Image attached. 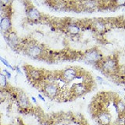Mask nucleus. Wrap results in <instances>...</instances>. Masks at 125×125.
Here are the masks:
<instances>
[{"label":"nucleus","mask_w":125,"mask_h":125,"mask_svg":"<svg viewBox=\"0 0 125 125\" xmlns=\"http://www.w3.org/2000/svg\"><path fill=\"white\" fill-rule=\"evenodd\" d=\"M27 18L31 20V21H37L41 19V13L36 8L30 7L28 10H27Z\"/></svg>","instance_id":"7"},{"label":"nucleus","mask_w":125,"mask_h":125,"mask_svg":"<svg viewBox=\"0 0 125 125\" xmlns=\"http://www.w3.org/2000/svg\"><path fill=\"white\" fill-rule=\"evenodd\" d=\"M116 109L119 114H125V102L120 99H116Z\"/></svg>","instance_id":"12"},{"label":"nucleus","mask_w":125,"mask_h":125,"mask_svg":"<svg viewBox=\"0 0 125 125\" xmlns=\"http://www.w3.org/2000/svg\"><path fill=\"white\" fill-rule=\"evenodd\" d=\"M116 6H125V0H113Z\"/></svg>","instance_id":"16"},{"label":"nucleus","mask_w":125,"mask_h":125,"mask_svg":"<svg viewBox=\"0 0 125 125\" xmlns=\"http://www.w3.org/2000/svg\"><path fill=\"white\" fill-rule=\"evenodd\" d=\"M95 78H96L97 81L99 82V83L100 84H102L103 83V77H99V76H97Z\"/></svg>","instance_id":"19"},{"label":"nucleus","mask_w":125,"mask_h":125,"mask_svg":"<svg viewBox=\"0 0 125 125\" xmlns=\"http://www.w3.org/2000/svg\"><path fill=\"white\" fill-rule=\"evenodd\" d=\"M42 52V49L38 45H31L27 49V54L31 58H38L41 56Z\"/></svg>","instance_id":"6"},{"label":"nucleus","mask_w":125,"mask_h":125,"mask_svg":"<svg viewBox=\"0 0 125 125\" xmlns=\"http://www.w3.org/2000/svg\"><path fill=\"white\" fill-rule=\"evenodd\" d=\"M0 29L5 34H8L11 31L12 23L10 16L5 15L1 18V20H0Z\"/></svg>","instance_id":"5"},{"label":"nucleus","mask_w":125,"mask_h":125,"mask_svg":"<svg viewBox=\"0 0 125 125\" xmlns=\"http://www.w3.org/2000/svg\"><path fill=\"white\" fill-rule=\"evenodd\" d=\"M0 61H1L2 63L5 65L7 68H9V69H10L11 70H15V69H14V66H12L11 65H10V63L9 62H8V60H6V59H4L3 57H2L1 56H0Z\"/></svg>","instance_id":"15"},{"label":"nucleus","mask_w":125,"mask_h":125,"mask_svg":"<svg viewBox=\"0 0 125 125\" xmlns=\"http://www.w3.org/2000/svg\"><path fill=\"white\" fill-rule=\"evenodd\" d=\"M78 72H79V70H77L76 67H69L62 70L60 73V76L66 81V84H69L76 79Z\"/></svg>","instance_id":"4"},{"label":"nucleus","mask_w":125,"mask_h":125,"mask_svg":"<svg viewBox=\"0 0 125 125\" xmlns=\"http://www.w3.org/2000/svg\"><path fill=\"white\" fill-rule=\"evenodd\" d=\"M43 92L50 99H56V97L60 95V88L56 83L49 82L44 85Z\"/></svg>","instance_id":"3"},{"label":"nucleus","mask_w":125,"mask_h":125,"mask_svg":"<svg viewBox=\"0 0 125 125\" xmlns=\"http://www.w3.org/2000/svg\"><path fill=\"white\" fill-rule=\"evenodd\" d=\"M31 100H32V102L34 103H35V104H37L38 103H37V100H36V98L35 97H34V96H32L31 97Z\"/></svg>","instance_id":"21"},{"label":"nucleus","mask_w":125,"mask_h":125,"mask_svg":"<svg viewBox=\"0 0 125 125\" xmlns=\"http://www.w3.org/2000/svg\"><path fill=\"white\" fill-rule=\"evenodd\" d=\"M0 125H1V119H0Z\"/></svg>","instance_id":"25"},{"label":"nucleus","mask_w":125,"mask_h":125,"mask_svg":"<svg viewBox=\"0 0 125 125\" xmlns=\"http://www.w3.org/2000/svg\"><path fill=\"white\" fill-rule=\"evenodd\" d=\"M2 72L5 73V75L6 76V77L8 78V79H10V78H11V73L9 71H8L7 70H6V69L2 70Z\"/></svg>","instance_id":"17"},{"label":"nucleus","mask_w":125,"mask_h":125,"mask_svg":"<svg viewBox=\"0 0 125 125\" xmlns=\"http://www.w3.org/2000/svg\"><path fill=\"white\" fill-rule=\"evenodd\" d=\"M99 68L102 70V72L107 75H115V73L119 71L118 62L115 58L103 60L100 62Z\"/></svg>","instance_id":"1"},{"label":"nucleus","mask_w":125,"mask_h":125,"mask_svg":"<svg viewBox=\"0 0 125 125\" xmlns=\"http://www.w3.org/2000/svg\"><path fill=\"white\" fill-rule=\"evenodd\" d=\"M8 78L3 73L0 72V88H6L8 86Z\"/></svg>","instance_id":"13"},{"label":"nucleus","mask_w":125,"mask_h":125,"mask_svg":"<svg viewBox=\"0 0 125 125\" xmlns=\"http://www.w3.org/2000/svg\"><path fill=\"white\" fill-rule=\"evenodd\" d=\"M18 103L21 109H27L30 106V102L28 98L24 92H21L18 95Z\"/></svg>","instance_id":"8"},{"label":"nucleus","mask_w":125,"mask_h":125,"mask_svg":"<svg viewBox=\"0 0 125 125\" xmlns=\"http://www.w3.org/2000/svg\"><path fill=\"white\" fill-rule=\"evenodd\" d=\"M38 98H39V99H40L42 101H45V98L43 97V96L41 95V94H38Z\"/></svg>","instance_id":"22"},{"label":"nucleus","mask_w":125,"mask_h":125,"mask_svg":"<svg viewBox=\"0 0 125 125\" xmlns=\"http://www.w3.org/2000/svg\"><path fill=\"white\" fill-rule=\"evenodd\" d=\"M27 74L30 76L31 79H33L34 81H39L42 76V72L37 69H30L28 71H27Z\"/></svg>","instance_id":"11"},{"label":"nucleus","mask_w":125,"mask_h":125,"mask_svg":"<svg viewBox=\"0 0 125 125\" xmlns=\"http://www.w3.org/2000/svg\"><path fill=\"white\" fill-rule=\"evenodd\" d=\"M14 69H15V70H17V72L18 73H20V74H21V75H23V73L21 72V68H20L19 66H14Z\"/></svg>","instance_id":"20"},{"label":"nucleus","mask_w":125,"mask_h":125,"mask_svg":"<svg viewBox=\"0 0 125 125\" xmlns=\"http://www.w3.org/2000/svg\"><path fill=\"white\" fill-rule=\"evenodd\" d=\"M10 1H11V0H0V2H1L3 6H6L10 3Z\"/></svg>","instance_id":"18"},{"label":"nucleus","mask_w":125,"mask_h":125,"mask_svg":"<svg viewBox=\"0 0 125 125\" xmlns=\"http://www.w3.org/2000/svg\"><path fill=\"white\" fill-rule=\"evenodd\" d=\"M41 125H50L48 122H44V123H42Z\"/></svg>","instance_id":"23"},{"label":"nucleus","mask_w":125,"mask_h":125,"mask_svg":"<svg viewBox=\"0 0 125 125\" xmlns=\"http://www.w3.org/2000/svg\"><path fill=\"white\" fill-rule=\"evenodd\" d=\"M97 6L95 0H84L82 2V7L86 10H92Z\"/></svg>","instance_id":"10"},{"label":"nucleus","mask_w":125,"mask_h":125,"mask_svg":"<svg viewBox=\"0 0 125 125\" xmlns=\"http://www.w3.org/2000/svg\"><path fill=\"white\" fill-rule=\"evenodd\" d=\"M124 100H125V96H124Z\"/></svg>","instance_id":"26"},{"label":"nucleus","mask_w":125,"mask_h":125,"mask_svg":"<svg viewBox=\"0 0 125 125\" xmlns=\"http://www.w3.org/2000/svg\"><path fill=\"white\" fill-rule=\"evenodd\" d=\"M94 26H95V29L99 31V32H103L104 30L105 29V24L103 23V21H97L94 23Z\"/></svg>","instance_id":"14"},{"label":"nucleus","mask_w":125,"mask_h":125,"mask_svg":"<svg viewBox=\"0 0 125 125\" xmlns=\"http://www.w3.org/2000/svg\"><path fill=\"white\" fill-rule=\"evenodd\" d=\"M51 31H55V28H54V27H51Z\"/></svg>","instance_id":"24"},{"label":"nucleus","mask_w":125,"mask_h":125,"mask_svg":"<svg viewBox=\"0 0 125 125\" xmlns=\"http://www.w3.org/2000/svg\"><path fill=\"white\" fill-rule=\"evenodd\" d=\"M67 31L72 35H77L81 32V27L75 23H69L67 26Z\"/></svg>","instance_id":"9"},{"label":"nucleus","mask_w":125,"mask_h":125,"mask_svg":"<svg viewBox=\"0 0 125 125\" xmlns=\"http://www.w3.org/2000/svg\"><path fill=\"white\" fill-rule=\"evenodd\" d=\"M84 59L88 63L93 64L95 66H99L100 62L103 60L102 54L97 49H91L89 51H87L84 56Z\"/></svg>","instance_id":"2"}]
</instances>
